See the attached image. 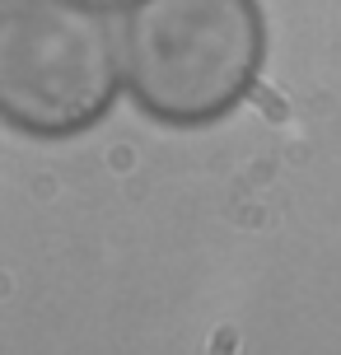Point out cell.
Instances as JSON below:
<instances>
[{"label": "cell", "instance_id": "7a4b0ae2", "mask_svg": "<svg viewBox=\"0 0 341 355\" xmlns=\"http://www.w3.org/2000/svg\"><path fill=\"white\" fill-rule=\"evenodd\" d=\"M122 89V37L108 10L80 0H15L0 10V122L66 141L98 126Z\"/></svg>", "mask_w": 341, "mask_h": 355}, {"label": "cell", "instance_id": "277c9868", "mask_svg": "<svg viewBox=\"0 0 341 355\" xmlns=\"http://www.w3.org/2000/svg\"><path fill=\"white\" fill-rule=\"evenodd\" d=\"M5 5H15V0H0V10H5Z\"/></svg>", "mask_w": 341, "mask_h": 355}, {"label": "cell", "instance_id": "6da1fadb", "mask_svg": "<svg viewBox=\"0 0 341 355\" xmlns=\"http://www.w3.org/2000/svg\"><path fill=\"white\" fill-rule=\"evenodd\" d=\"M257 0H136L122 24V80L164 126H211L262 75Z\"/></svg>", "mask_w": 341, "mask_h": 355}, {"label": "cell", "instance_id": "3957f363", "mask_svg": "<svg viewBox=\"0 0 341 355\" xmlns=\"http://www.w3.org/2000/svg\"><path fill=\"white\" fill-rule=\"evenodd\" d=\"M80 5H94V10H117V5H136V0H80Z\"/></svg>", "mask_w": 341, "mask_h": 355}]
</instances>
